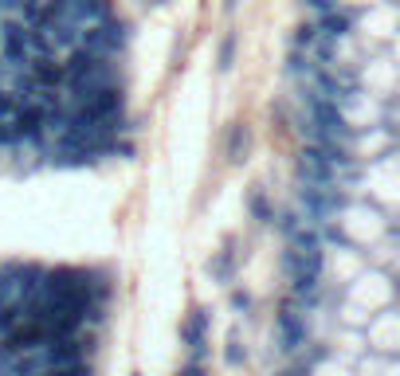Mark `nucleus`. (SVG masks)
Segmentation results:
<instances>
[{"label": "nucleus", "instance_id": "1", "mask_svg": "<svg viewBox=\"0 0 400 376\" xmlns=\"http://www.w3.org/2000/svg\"><path fill=\"white\" fill-rule=\"evenodd\" d=\"M110 287L71 267H0V376H94Z\"/></svg>", "mask_w": 400, "mask_h": 376}]
</instances>
